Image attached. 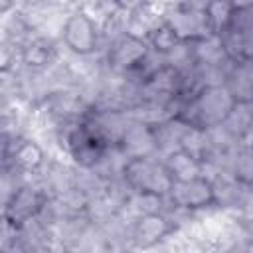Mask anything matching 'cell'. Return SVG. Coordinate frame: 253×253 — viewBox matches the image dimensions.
Here are the masks:
<instances>
[{
  "label": "cell",
  "mask_w": 253,
  "mask_h": 253,
  "mask_svg": "<svg viewBox=\"0 0 253 253\" xmlns=\"http://www.w3.org/2000/svg\"><path fill=\"white\" fill-rule=\"evenodd\" d=\"M170 190H172V198L182 208H202L213 200V190H211L210 182H206L198 176L190 178V180H180L176 186L172 184Z\"/></svg>",
  "instance_id": "6da1fadb"
},
{
  "label": "cell",
  "mask_w": 253,
  "mask_h": 253,
  "mask_svg": "<svg viewBox=\"0 0 253 253\" xmlns=\"http://www.w3.org/2000/svg\"><path fill=\"white\" fill-rule=\"evenodd\" d=\"M95 28L91 24L89 18H85V14H77L73 16L67 26H65V42L71 45L73 51L79 53H87L93 49L95 45Z\"/></svg>",
  "instance_id": "7a4b0ae2"
},
{
  "label": "cell",
  "mask_w": 253,
  "mask_h": 253,
  "mask_svg": "<svg viewBox=\"0 0 253 253\" xmlns=\"http://www.w3.org/2000/svg\"><path fill=\"white\" fill-rule=\"evenodd\" d=\"M166 219L164 217H160V215H154V213H150V215H146V217H142L140 219V223H138V227H136V237L142 241H154V239H160L164 233H166Z\"/></svg>",
  "instance_id": "3957f363"
},
{
  "label": "cell",
  "mask_w": 253,
  "mask_h": 253,
  "mask_svg": "<svg viewBox=\"0 0 253 253\" xmlns=\"http://www.w3.org/2000/svg\"><path fill=\"white\" fill-rule=\"evenodd\" d=\"M14 158L20 166L24 168H36L40 162H42V150L30 142V140H24L16 150H14Z\"/></svg>",
  "instance_id": "277c9868"
},
{
  "label": "cell",
  "mask_w": 253,
  "mask_h": 253,
  "mask_svg": "<svg viewBox=\"0 0 253 253\" xmlns=\"http://www.w3.org/2000/svg\"><path fill=\"white\" fill-rule=\"evenodd\" d=\"M28 2H32V4H38V2H43V0H28Z\"/></svg>",
  "instance_id": "5b68a950"
}]
</instances>
